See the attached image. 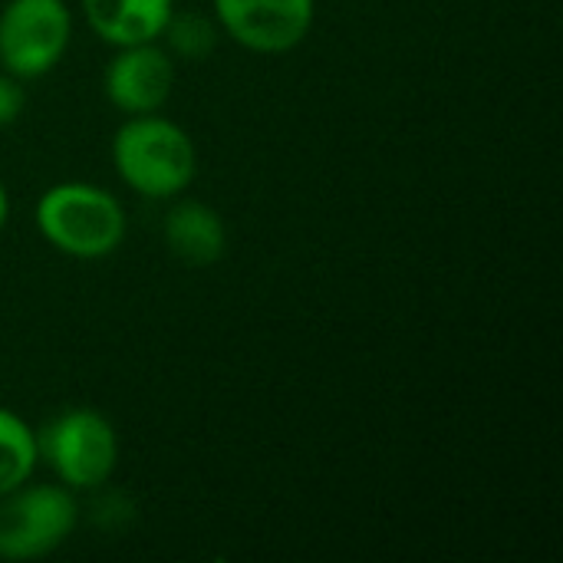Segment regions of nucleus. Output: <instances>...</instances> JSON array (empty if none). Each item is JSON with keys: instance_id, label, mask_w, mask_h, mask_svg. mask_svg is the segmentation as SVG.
<instances>
[{"instance_id": "obj_1", "label": "nucleus", "mask_w": 563, "mask_h": 563, "mask_svg": "<svg viewBox=\"0 0 563 563\" xmlns=\"http://www.w3.org/2000/svg\"><path fill=\"white\" fill-rule=\"evenodd\" d=\"M109 155L122 185L148 201H172L198 178L195 139L162 112L125 115L112 132Z\"/></svg>"}, {"instance_id": "obj_2", "label": "nucleus", "mask_w": 563, "mask_h": 563, "mask_svg": "<svg viewBox=\"0 0 563 563\" xmlns=\"http://www.w3.org/2000/svg\"><path fill=\"white\" fill-rule=\"evenodd\" d=\"M40 238L73 261L112 257L129 231L122 201L92 181H56L33 205Z\"/></svg>"}, {"instance_id": "obj_3", "label": "nucleus", "mask_w": 563, "mask_h": 563, "mask_svg": "<svg viewBox=\"0 0 563 563\" xmlns=\"http://www.w3.org/2000/svg\"><path fill=\"white\" fill-rule=\"evenodd\" d=\"M36 455L53 482L73 495L96 492L109 485L119 468V432L99 409L73 406L40 426Z\"/></svg>"}, {"instance_id": "obj_4", "label": "nucleus", "mask_w": 563, "mask_h": 563, "mask_svg": "<svg viewBox=\"0 0 563 563\" xmlns=\"http://www.w3.org/2000/svg\"><path fill=\"white\" fill-rule=\"evenodd\" d=\"M79 525V505L59 482H23L0 495V561H43L59 551Z\"/></svg>"}, {"instance_id": "obj_5", "label": "nucleus", "mask_w": 563, "mask_h": 563, "mask_svg": "<svg viewBox=\"0 0 563 563\" xmlns=\"http://www.w3.org/2000/svg\"><path fill=\"white\" fill-rule=\"evenodd\" d=\"M73 43L66 0H7L0 7V69L20 82L53 73Z\"/></svg>"}, {"instance_id": "obj_6", "label": "nucleus", "mask_w": 563, "mask_h": 563, "mask_svg": "<svg viewBox=\"0 0 563 563\" xmlns=\"http://www.w3.org/2000/svg\"><path fill=\"white\" fill-rule=\"evenodd\" d=\"M218 30L257 56L297 49L317 16V0H211Z\"/></svg>"}, {"instance_id": "obj_7", "label": "nucleus", "mask_w": 563, "mask_h": 563, "mask_svg": "<svg viewBox=\"0 0 563 563\" xmlns=\"http://www.w3.org/2000/svg\"><path fill=\"white\" fill-rule=\"evenodd\" d=\"M175 89V59L172 53L152 43L115 46L102 69V92L112 109L122 115H148L162 112Z\"/></svg>"}, {"instance_id": "obj_8", "label": "nucleus", "mask_w": 563, "mask_h": 563, "mask_svg": "<svg viewBox=\"0 0 563 563\" xmlns=\"http://www.w3.org/2000/svg\"><path fill=\"white\" fill-rule=\"evenodd\" d=\"M162 238L165 247L175 261L185 267H211L224 257L228 251V224L224 218L198 201V198H172L165 221H162Z\"/></svg>"}, {"instance_id": "obj_9", "label": "nucleus", "mask_w": 563, "mask_h": 563, "mask_svg": "<svg viewBox=\"0 0 563 563\" xmlns=\"http://www.w3.org/2000/svg\"><path fill=\"white\" fill-rule=\"evenodd\" d=\"M172 10L175 0H82L89 30L112 49L162 40Z\"/></svg>"}, {"instance_id": "obj_10", "label": "nucleus", "mask_w": 563, "mask_h": 563, "mask_svg": "<svg viewBox=\"0 0 563 563\" xmlns=\"http://www.w3.org/2000/svg\"><path fill=\"white\" fill-rule=\"evenodd\" d=\"M36 465V429L13 409L0 406V495L30 482Z\"/></svg>"}, {"instance_id": "obj_11", "label": "nucleus", "mask_w": 563, "mask_h": 563, "mask_svg": "<svg viewBox=\"0 0 563 563\" xmlns=\"http://www.w3.org/2000/svg\"><path fill=\"white\" fill-rule=\"evenodd\" d=\"M218 36H221V30H218L214 16L198 13V10H172L158 43L172 53V59L201 63L214 53Z\"/></svg>"}, {"instance_id": "obj_12", "label": "nucleus", "mask_w": 563, "mask_h": 563, "mask_svg": "<svg viewBox=\"0 0 563 563\" xmlns=\"http://www.w3.org/2000/svg\"><path fill=\"white\" fill-rule=\"evenodd\" d=\"M26 109V92H23V82L10 73L0 69V129L13 125Z\"/></svg>"}, {"instance_id": "obj_13", "label": "nucleus", "mask_w": 563, "mask_h": 563, "mask_svg": "<svg viewBox=\"0 0 563 563\" xmlns=\"http://www.w3.org/2000/svg\"><path fill=\"white\" fill-rule=\"evenodd\" d=\"M7 221H10V191H7V185L0 178V231L7 228Z\"/></svg>"}]
</instances>
